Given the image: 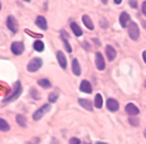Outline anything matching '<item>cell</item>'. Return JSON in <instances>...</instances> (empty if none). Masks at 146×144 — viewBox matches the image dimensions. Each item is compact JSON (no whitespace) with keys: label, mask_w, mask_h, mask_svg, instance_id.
<instances>
[{"label":"cell","mask_w":146,"mask_h":144,"mask_svg":"<svg viewBox=\"0 0 146 144\" xmlns=\"http://www.w3.org/2000/svg\"><path fill=\"white\" fill-rule=\"evenodd\" d=\"M29 93H31V95L33 96V97H34L35 100H39V99H40V96H39L38 91H36V89H34V88H33V89H31V91H29Z\"/></svg>","instance_id":"25"},{"label":"cell","mask_w":146,"mask_h":144,"mask_svg":"<svg viewBox=\"0 0 146 144\" xmlns=\"http://www.w3.org/2000/svg\"><path fill=\"white\" fill-rule=\"evenodd\" d=\"M17 123H18L20 127L25 128V127H26V123H27V119H26L25 115H21V114H19V115L17 116Z\"/></svg>","instance_id":"20"},{"label":"cell","mask_w":146,"mask_h":144,"mask_svg":"<svg viewBox=\"0 0 146 144\" xmlns=\"http://www.w3.org/2000/svg\"><path fill=\"white\" fill-rule=\"evenodd\" d=\"M38 85H39V86H41V87H42V88H44V89L50 88V87H52L50 81H49V80H47V79H41V80H39V81H38Z\"/></svg>","instance_id":"22"},{"label":"cell","mask_w":146,"mask_h":144,"mask_svg":"<svg viewBox=\"0 0 146 144\" xmlns=\"http://www.w3.org/2000/svg\"><path fill=\"white\" fill-rule=\"evenodd\" d=\"M11 51L15 55H20V54L23 53V51H25V46H23L22 42H19V41L13 42L11 45Z\"/></svg>","instance_id":"5"},{"label":"cell","mask_w":146,"mask_h":144,"mask_svg":"<svg viewBox=\"0 0 146 144\" xmlns=\"http://www.w3.org/2000/svg\"><path fill=\"white\" fill-rule=\"evenodd\" d=\"M95 62H96V67L98 70H104L105 69V60H104V57L101 53H96Z\"/></svg>","instance_id":"6"},{"label":"cell","mask_w":146,"mask_h":144,"mask_svg":"<svg viewBox=\"0 0 146 144\" xmlns=\"http://www.w3.org/2000/svg\"><path fill=\"white\" fill-rule=\"evenodd\" d=\"M95 107L98 108V109H101L103 107V97L101 94H96V96H95Z\"/></svg>","instance_id":"19"},{"label":"cell","mask_w":146,"mask_h":144,"mask_svg":"<svg viewBox=\"0 0 146 144\" xmlns=\"http://www.w3.org/2000/svg\"><path fill=\"white\" fill-rule=\"evenodd\" d=\"M141 12H143V14L146 17V0H145V1H143V5H141Z\"/></svg>","instance_id":"27"},{"label":"cell","mask_w":146,"mask_h":144,"mask_svg":"<svg viewBox=\"0 0 146 144\" xmlns=\"http://www.w3.org/2000/svg\"><path fill=\"white\" fill-rule=\"evenodd\" d=\"M33 47H34V49H35L36 52H43V49H44V43H43L41 40H36V41L34 42Z\"/></svg>","instance_id":"21"},{"label":"cell","mask_w":146,"mask_h":144,"mask_svg":"<svg viewBox=\"0 0 146 144\" xmlns=\"http://www.w3.org/2000/svg\"><path fill=\"white\" fill-rule=\"evenodd\" d=\"M145 137H146V129H145Z\"/></svg>","instance_id":"36"},{"label":"cell","mask_w":146,"mask_h":144,"mask_svg":"<svg viewBox=\"0 0 146 144\" xmlns=\"http://www.w3.org/2000/svg\"><path fill=\"white\" fill-rule=\"evenodd\" d=\"M41 66H42V59H40V57H34V59H32L31 61L28 62V65H27V70L31 71V73H34V71L39 70V69L41 68Z\"/></svg>","instance_id":"2"},{"label":"cell","mask_w":146,"mask_h":144,"mask_svg":"<svg viewBox=\"0 0 146 144\" xmlns=\"http://www.w3.org/2000/svg\"><path fill=\"white\" fill-rule=\"evenodd\" d=\"M125 111L130 116H137L139 114V109L133 103H127V105L125 107Z\"/></svg>","instance_id":"10"},{"label":"cell","mask_w":146,"mask_h":144,"mask_svg":"<svg viewBox=\"0 0 146 144\" xmlns=\"http://www.w3.org/2000/svg\"><path fill=\"white\" fill-rule=\"evenodd\" d=\"M23 1H31V0H23Z\"/></svg>","instance_id":"35"},{"label":"cell","mask_w":146,"mask_h":144,"mask_svg":"<svg viewBox=\"0 0 146 144\" xmlns=\"http://www.w3.org/2000/svg\"><path fill=\"white\" fill-rule=\"evenodd\" d=\"M145 87H146V82H145Z\"/></svg>","instance_id":"38"},{"label":"cell","mask_w":146,"mask_h":144,"mask_svg":"<svg viewBox=\"0 0 146 144\" xmlns=\"http://www.w3.org/2000/svg\"><path fill=\"white\" fill-rule=\"evenodd\" d=\"M35 23H36V26H38L40 29H47V27H48L46 18L44 17H41V15H39L38 18H36Z\"/></svg>","instance_id":"14"},{"label":"cell","mask_w":146,"mask_h":144,"mask_svg":"<svg viewBox=\"0 0 146 144\" xmlns=\"http://www.w3.org/2000/svg\"><path fill=\"white\" fill-rule=\"evenodd\" d=\"M70 28L72 29V33H74L76 37H81V35L83 34V32H82V29L80 28V26L77 25L76 22H71V25H70Z\"/></svg>","instance_id":"17"},{"label":"cell","mask_w":146,"mask_h":144,"mask_svg":"<svg viewBox=\"0 0 146 144\" xmlns=\"http://www.w3.org/2000/svg\"><path fill=\"white\" fill-rule=\"evenodd\" d=\"M129 3H130V6H131L132 8H136L137 5H138V4H137V0H130Z\"/></svg>","instance_id":"28"},{"label":"cell","mask_w":146,"mask_h":144,"mask_svg":"<svg viewBox=\"0 0 146 144\" xmlns=\"http://www.w3.org/2000/svg\"><path fill=\"white\" fill-rule=\"evenodd\" d=\"M113 1H115V4H117V5H119V4L121 3V0H113Z\"/></svg>","instance_id":"31"},{"label":"cell","mask_w":146,"mask_h":144,"mask_svg":"<svg viewBox=\"0 0 146 144\" xmlns=\"http://www.w3.org/2000/svg\"><path fill=\"white\" fill-rule=\"evenodd\" d=\"M82 20H83L84 26H86L88 29H90V31H92V29H94V22H92V20L90 19V17H89V15H83Z\"/></svg>","instance_id":"16"},{"label":"cell","mask_w":146,"mask_h":144,"mask_svg":"<svg viewBox=\"0 0 146 144\" xmlns=\"http://www.w3.org/2000/svg\"><path fill=\"white\" fill-rule=\"evenodd\" d=\"M102 3L103 4H108V0H102Z\"/></svg>","instance_id":"32"},{"label":"cell","mask_w":146,"mask_h":144,"mask_svg":"<svg viewBox=\"0 0 146 144\" xmlns=\"http://www.w3.org/2000/svg\"><path fill=\"white\" fill-rule=\"evenodd\" d=\"M11 129L9 124L5 121L4 118H0V131H3V133H5V131H8Z\"/></svg>","instance_id":"23"},{"label":"cell","mask_w":146,"mask_h":144,"mask_svg":"<svg viewBox=\"0 0 146 144\" xmlns=\"http://www.w3.org/2000/svg\"><path fill=\"white\" fill-rule=\"evenodd\" d=\"M71 66H72V73H74L76 76H80L81 75V67H80V62L76 59L72 60Z\"/></svg>","instance_id":"15"},{"label":"cell","mask_w":146,"mask_h":144,"mask_svg":"<svg viewBox=\"0 0 146 144\" xmlns=\"http://www.w3.org/2000/svg\"><path fill=\"white\" fill-rule=\"evenodd\" d=\"M50 110V104L48 103V104H44V105H42L40 109H38L34 114H33V119L34 121H39V119H41L42 117H43V115L46 114V113H48Z\"/></svg>","instance_id":"4"},{"label":"cell","mask_w":146,"mask_h":144,"mask_svg":"<svg viewBox=\"0 0 146 144\" xmlns=\"http://www.w3.org/2000/svg\"><path fill=\"white\" fill-rule=\"evenodd\" d=\"M69 144H81V141L77 137H72V138H70Z\"/></svg>","instance_id":"26"},{"label":"cell","mask_w":146,"mask_h":144,"mask_svg":"<svg viewBox=\"0 0 146 144\" xmlns=\"http://www.w3.org/2000/svg\"><path fill=\"white\" fill-rule=\"evenodd\" d=\"M84 144H91L90 142H86V143H84Z\"/></svg>","instance_id":"34"},{"label":"cell","mask_w":146,"mask_h":144,"mask_svg":"<svg viewBox=\"0 0 146 144\" xmlns=\"http://www.w3.org/2000/svg\"><path fill=\"white\" fill-rule=\"evenodd\" d=\"M105 54H106V57H108L109 61H113V60L116 59V55H117L116 49L110 45H108L105 47Z\"/></svg>","instance_id":"7"},{"label":"cell","mask_w":146,"mask_h":144,"mask_svg":"<svg viewBox=\"0 0 146 144\" xmlns=\"http://www.w3.org/2000/svg\"><path fill=\"white\" fill-rule=\"evenodd\" d=\"M130 20H131L130 15L126 13V12H123V13L120 14V17H119V23H120V26L125 28L127 25H130V22H131Z\"/></svg>","instance_id":"11"},{"label":"cell","mask_w":146,"mask_h":144,"mask_svg":"<svg viewBox=\"0 0 146 144\" xmlns=\"http://www.w3.org/2000/svg\"><path fill=\"white\" fill-rule=\"evenodd\" d=\"M12 89H13V91H12L11 94H8V96H6V97L3 100V103H8V102H12L17 100L19 96L21 95L22 93V87H21V82L20 81H17L13 87H12Z\"/></svg>","instance_id":"1"},{"label":"cell","mask_w":146,"mask_h":144,"mask_svg":"<svg viewBox=\"0 0 146 144\" xmlns=\"http://www.w3.org/2000/svg\"><path fill=\"white\" fill-rule=\"evenodd\" d=\"M80 89H81V91L87 93V94L92 93V87H91V85H90V82H89V81H87V80H83V81L81 82Z\"/></svg>","instance_id":"13"},{"label":"cell","mask_w":146,"mask_h":144,"mask_svg":"<svg viewBox=\"0 0 146 144\" xmlns=\"http://www.w3.org/2000/svg\"><path fill=\"white\" fill-rule=\"evenodd\" d=\"M143 59H144V61H145V63H146V51L143 52Z\"/></svg>","instance_id":"30"},{"label":"cell","mask_w":146,"mask_h":144,"mask_svg":"<svg viewBox=\"0 0 146 144\" xmlns=\"http://www.w3.org/2000/svg\"><path fill=\"white\" fill-rule=\"evenodd\" d=\"M57 99H58V95L56 93H52V94H49V96H48V101H49V103L56 102Z\"/></svg>","instance_id":"24"},{"label":"cell","mask_w":146,"mask_h":144,"mask_svg":"<svg viewBox=\"0 0 146 144\" xmlns=\"http://www.w3.org/2000/svg\"><path fill=\"white\" fill-rule=\"evenodd\" d=\"M0 9H1V4H0Z\"/></svg>","instance_id":"37"},{"label":"cell","mask_w":146,"mask_h":144,"mask_svg":"<svg viewBox=\"0 0 146 144\" xmlns=\"http://www.w3.org/2000/svg\"><path fill=\"white\" fill-rule=\"evenodd\" d=\"M7 27L13 32V33H17L18 32V23H17V20L14 19V17L9 15L7 18Z\"/></svg>","instance_id":"9"},{"label":"cell","mask_w":146,"mask_h":144,"mask_svg":"<svg viewBox=\"0 0 146 144\" xmlns=\"http://www.w3.org/2000/svg\"><path fill=\"white\" fill-rule=\"evenodd\" d=\"M78 103L84 108V109H87V110H89V111H91V110H92V105H91V103H90V101H89V100L80 99V100H78Z\"/></svg>","instance_id":"18"},{"label":"cell","mask_w":146,"mask_h":144,"mask_svg":"<svg viewBox=\"0 0 146 144\" xmlns=\"http://www.w3.org/2000/svg\"><path fill=\"white\" fill-rule=\"evenodd\" d=\"M130 123H131L132 125H133V124H135L136 127L138 125V121H133V119H132V118H130Z\"/></svg>","instance_id":"29"},{"label":"cell","mask_w":146,"mask_h":144,"mask_svg":"<svg viewBox=\"0 0 146 144\" xmlns=\"http://www.w3.org/2000/svg\"><path fill=\"white\" fill-rule=\"evenodd\" d=\"M106 107H108V109L110 110V111H113L115 113V111H117L119 109V103L115 99H109L106 101Z\"/></svg>","instance_id":"8"},{"label":"cell","mask_w":146,"mask_h":144,"mask_svg":"<svg viewBox=\"0 0 146 144\" xmlns=\"http://www.w3.org/2000/svg\"><path fill=\"white\" fill-rule=\"evenodd\" d=\"M129 35H130V38L133 40V41H137L138 38H139V27L136 22H130V25H129Z\"/></svg>","instance_id":"3"},{"label":"cell","mask_w":146,"mask_h":144,"mask_svg":"<svg viewBox=\"0 0 146 144\" xmlns=\"http://www.w3.org/2000/svg\"><path fill=\"white\" fill-rule=\"evenodd\" d=\"M56 57H57V61H58L60 66L62 67L63 69H66V68H67V57H66L64 53L61 52V51H58V52L56 53Z\"/></svg>","instance_id":"12"},{"label":"cell","mask_w":146,"mask_h":144,"mask_svg":"<svg viewBox=\"0 0 146 144\" xmlns=\"http://www.w3.org/2000/svg\"><path fill=\"white\" fill-rule=\"evenodd\" d=\"M96 144H105V143H102V142H97Z\"/></svg>","instance_id":"33"}]
</instances>
